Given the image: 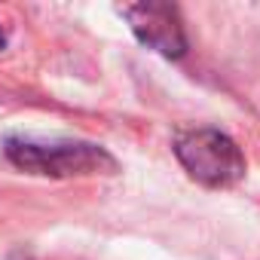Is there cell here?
Masks as SVG:
<instances>
[{
	"label": "cell",
	"instance_id": "obj_1",
	"mask_svg": "<svg viewBox=\"0 0 260 260\" xmlns=\"http://www.w3.org/2000/svg\"><path fill=\"white\" fill-rule=\"evenodd\" d=\"M7 159L28 175L40 178H86V175H113L116 159L86 141H31V138H7Z\"/></svg>",
	"mask_w": 260,
	"mask_h": 260
},
{
	"label": "cell",
	"instance_id": "obj_2",
	"mask_svg": "<svg viewBox=\"0 0 260 260\" xmlns=\"http://www.w3.org/2000/svg\"><path fill=\"white\" fill-rule=\"evenodd\" d=\"M175 156L187 175L205 187H233L245 178V156L239 144L217 128H193L178 135Z\"/></svg>",
	"mask_w": 260,
	"mask_h": 260
},
{
	"label": "cell",
	"instance_id": "obj_3",
	"mask_svg": "<svg viewBox=\"0 0 260 260\" xmlns=\"http://www.w3.org/2000/svg\"><path fill=\"white\" fill-rule=\"evenodd\" d=\"M122 16L128 19V28L135 31V37L144 46L156 49L159 55L181 58L187 52V37H184L178 10L166 4H132V7H122Z\"/></svg>",
	"mask_w": 260,
	"mask_h": 260
},
{
	"label": "cell",
	"instance_id": "obj_4",
	"mask_svg": "<svg viewBox=\"0 0 260 260\" xmlns=\"http://www.w3.org/2000/svg\"><path fill=\"white\" fill-rule=\"evenodd\" d=\"M0 49H7V31H4V25H0Z\"/></svg>",
	"mask_w": 260,
	"mask_h": 260
},
{
	"label": "cell",
	"instance_id": "obj_5",
	"mask_svg": "<svg viewBox=\"0 0 260 260\" xmlns=\"http://www.w3.org/2000/svg\"><path fill=\"white\" fill-rule=\"evenodd\" d=\"M10 260H28V257H10Z\"/></svg>",
	"mask_w": 260,
	"mask_h": 260
}]
</instances>
